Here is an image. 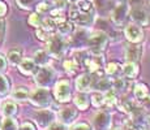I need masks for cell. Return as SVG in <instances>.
Wrapping results in <instances>:
<instances>
[{
    "mask_svg": "<svg viewBox=\"0 0 150 130\" xmlns=\"http://www.w3.org/2000/svg\"><path fill=\"white\" fill-rule=\"evenodd\" d=\"M68 17L80 27H89L96 18V5L90 0H79L69 7Z\"/></svg>",
    "mask_w": 150,
    "mask_h": 130,
    "instance_id": "1",
    "label": "cell"
},
{
    "mask_svg": "<svg viewBox=\"0 0 150 130\" xmlns=\"http://www.w3.org/2000/svg\"><path fill=\"white\" fill-rule=\"evenodd\" d=\"M0 130H18V124L13 117H5L0 124Z\"/></svg>",
    "mask_w": 150,
    "mask_h": 130,
    "instance_id": "27",
    "label": "cell"
},
{
    "mask_svg": "<svg viewBox=\"0 0 150 130\" xmlns=\"http://www.w3.org/2000/svg\"><path fill=\"white\" fill-rule=\"evenodd\" d=\"M29 95H30V92H29L28 87H25V86L16 87L12 92V98L14 100H17V102H25V100H28Z\"/></svg>",
    "mask_w": 150,
    "mask_h": 130,
    "instance_id": "19",
    "label": "cell"
},
{
    "mask_svg": "<svg viewBox=\"0 0 150 130\" xmlns=\"http://www.w3.org/2000/svg\"><path fill=\"white\" fill-rule=\"evenodd\" d=\"M91 104H93L94 107H97V108L102 107L103 104H105V95H103L102 92H96V94L91 96Z\"/></svg>",
    "mask_w": 150,
    "mask_h": 130,
    "instance_id": "33",
    "label": "cell"
},
{
    "mask_svg": "<svg viewBox=\"0 0 150 130\" xmlns=\"http://www.w3.org/2000/svg\"><path fill=\"white\" fill-rule=\"evenodd\" d=\"M107 43H108V37L103 31H94V33L89 34L86 46L89 47L91 53H100L107 47Z\"/></svg>",
    "mask_w": 150,
    "mask_h": 130,
    "instance_id": "2",
    "label": "cell"
},
{
    "mask_svg": "<svg viewBox=\"0 0 150 130\" xmlns=\"http://www.w3.org/2000/svg\"><path fill=\"white\" fill-rule=\"evenodd\" d=\"M55 96H56L57 102H69V99H71V83H69V81L63 79L55 85Z\"/></svg>",
    "mask_w": 150,
    "mask_h": 130,
    "instance_id": "7",
    "label": "cell"
},
{
    "mask_svg": "<svg viewBox=\"0 0 150 130\" xmlns=\"http://www.w3.org/2000/svg\"><path fill=\"white\" fill-rule=\"evenodd\" d=\"M37 29H38V30H37V38L39 40H46V42H47L48 38L52 35V34H51L48 30H46L43 26H39V27H37Z\"/></svg>",
    "mask_w": 150,
    "mask_h": 130,
    "instance_id": "37",
    "label": "cell"
},
{
    "mask_svg": "<svg viewBox=\"0 0 150 130\" xmlns=\"http://www.w3.org/2000/svg\"><path fill=\"white\" fill-rule=\"evenodd\" d=\"M74 104L79 107L81 111H85L89 107V96L85 91H79V94L74 96Z\"/></svg>",
    "mask_w": 150,
    "mask_h": 130,
    "instance_id": "21",
    "label": "cell"
},
{
    "mask_svg": "<svg viewBox=\"0 0 150 130\" xmlns=\"http://www.w3.org/2000/svg\"><path fill=\"white\" fill-rule=\"evenodd\" d=\"M94 77L89 73H85V74H81L79 78L76 79V87L79 91H89L94 87Z\"/></svg>",
    "mask_w": 150,
    "mask_h": 130,
    "instance_id": "14",
    "label": "cell"
},
{
    "mask_svg": "<svg viewBox=\"0 0 150 130\" xmlns=\"http://www.w3.org/2000/svg\"><path fill=\"white\" fill-rule=\"evenodd\" d=\"M108 130H123L122 128H114V129H108Z\"/></svg>",
    "mask_w": 150,
    "mask_h": 130,
    "instance_id": "48",
    "label": "cell"
},
{
    "mask_svg": "<svg viewBox=\"0 0 150 130\" xmlns=\"http://www.w3.org/2000/svg\"><path fill=\"white\" fill-rule=\"evenodd\" d=\"M133 94H134V98H136L137 100H141L146 94H148V87H146L145 85H142V83H140V85H137L136 87H134Z\"/></svg>",
    "mask_w": 150,
    "mask_h": 130,
    "instance_id": "31",
    "label": "cell"
},
{
    "mask_svg": "<svg viewBox=\"0 0 150 130\" xmlns=\"http://www.w3.org/2000/svg\"><path fill=\"white\" fill-rule=\"evenodd\" d=\"M7 12H8L7 4H5L4 1H1V0H0V18H3V17L7 14Z\"/></svg>",
    "mask_w": 150,
    "mask_h": 130,
    "instance_id": "44",
    "label": "cell"
},
{
    "mask_svg": "<svg viewBox=\"0 0 150 130\" xmlns=\"http://www.w3.org/2000/svg\"><path fill=\"white\" fill-rule=\"evenodd\" d=\"M116 3H127V0H115Z\"/></svg>",
    "mask_w": 150,
    "mask_h": 130,
    "instance_id": "47",
    "label": "cell"
},
{
    "mask_svg": "<svg viewBox=\"0 0 150 130\" xmlns=\"http://www.w3.org/2000/svg\"><path fill=\"white\" fill-rule=\"evenodd\" d=\"M56 30L59 31V34L62 37L69 35V34L72 33V30H73V25H72V22H68V21H65V20H63L62 22L57 24Z\"/></svg>",
    "mask_w": 150,
    "mask_h": 130,
    "instance_id": "25",
    "label": "cell"
},
{
    "mask_svg": "<svg viewBox=\"0 0 150 130\" xmlns=\"http://www.w3.org/2000/svg\"><path fill=\"white\" fill-rule=\"evenodd\" d=\"M17 109H18L17 108V104L14 102H11V100L4 102L1 104V113L5 117H13L17 113Z\"/></svg>",
    "mask_w": 150,
    "mask_h": 130,
    "instance_id": "20",
    "label": "cell"
},
{
    "mask_svg": "<svg viewBox=\"0 0 150 130\" xmlns=\"http://www.w3.org/2000/svg\"><path fill=\"white\" fill-rule=\"evenodd\" d=\"M129 5L127 3H117V5L115 8H112L111 11V18L112 22L115 25H123L125 22V20L129 16Z\"/></svg>",
    "mask_w": 150,
    "mask_h": 130,
    "instance_id": "6",
    "label": "cell"
},
{
    "mask_svg": "<svg viewBox=\"0 0 150 130\" xmlns=\"http://www.w3.org/2000/svg\"><path fill=\"white\" fill-rule=\"evenodd\" d=\"M149 17H150V4H149Z\"/></svg>",
    "mask_w": 150,
    "mask_h": 130,
    "instance_id": "50",
    "label": "cell"
},
{
    "mask_svg": "<svg viewBox=\"0 0 150 130\" xmlns=\"http://www.w3.org/2000/svg\"><path fill=\"white\" fill-rule=\"evenodd\" d=\"M111 126V115L108 112H98L94 117V128L96 130H108Z\"/></svg>",
    "mask_w": 150,
    "mask_h": 130,
    "instance_id": "13",
    "label": "cell"
},
{
    "mask_svg": "<svg viewBox=\"0 0 150 130\" xmlns=\"http://www.w3.org/2000/svg\"><path fill=\"white\" fill-rule=\"evenodd\" d=\"M146 118H148V120H149V122H150V115H149V116H146Z\"/></svg>",
    "mask_w": 150,
    "mask_h": 130,
    "instance_id": "49",
    "label": "cell"
},
{
    "mask_svg": "<svg viewBox=\"0 0 150 130\" xmlns=\"http://www.w3.org/2000/svg\"><path fill=\"white\" fill-rule=\"evenodd\" d=\"M141 102V105H142V108H145V109H150V95L146 94L145 96L142 98V99L140 100Z\"/></svg>",
    "mask_w": 150,
    "mask_h": 130,
    "instance_id": "42",
    "label": "cell"
},
{
    "mask_svg": "<svg viewBox=\"0 0 150 130\" xmlns=\"http://www.w3.org/2000/svg\"><path fill=\"white\" fill-rule=\"evenodd\" d=\"M77 68H79V65H77V63L74 61L73 59H71V60H65V61H64V69L67 70V73H69V74L76 73Z\"/></svg>",
    "mask_w": 150,
    "mask_h": 130,
    "instance_id": "34",
    "label": "cell"
},
{
    "mask_svg": "<svg viewBox=\"0 0 150 130\" xmlns=\"http://www.w3.org/2000/svg\"><path fill=\"white\" fill-rule=\"evenodd\" d=\"M106 73L111 78H117V77H120L122 68H120V65L117 64V63H110V64L106 66Z\"/></svg>",
    "mask_w": 150,
    "mask_h": 130,
    "instance_id": "28",
    "label": "cell"
},
{
    "mask_svg": "<svg viewBox=\"0 0 150 130\" xmlns=\"http://www.w3.org/2000/svg\"><path fill=\"white\" fill-rule=\"evenodd\" d=\"M129 16H131L133 24L138 26H148L150 24L149 13L141 7H133L132 9H129Z\"/></svg>",
    "mask_w": 150,
    "mask_h": 130,
    "instance_id": "9",
    "label": "cell"
},
{
    "mask_svg": "<svg viewBox=\"0 0 150 130\" xmlns=\"http://www.w3.org/2000/svg\"><path fill=\"white\" fill-rule=\"evenodd\" d=\"M34 120L41 128H47L55 121V113L50 109H41L34 112Z\"/></svg>",
    "mask_w": 150,
    "mask_h": 130,
    "instance_id": "10",
    "label": "cell"
},
{
    "mask_svg": "<svg viewBox=\"0 0 150 130\" xmlns=\"http://www.w3.org/2000/svg\"><path fill=\"white\" fill-rule=\"evenodd\" d=\"M129 1H131V4L133 5V7H140L142 0H129Z\"/></svg>",
    "mask_w": 150,
    "mask_h": 130,
    "instance_id": "46",
    "label": "cell"
},
{
    "mask_svg": "<svg viewBox=\"0 0 150 130\" xmlns=\"http://www.w3.org/2000/svg\"><path fill=\"white\" fill-rule=\"evenodd\" d=\"M76 116H77V111L73 108H64V109H62V112L59 113L60 120H62V122L65 124V125L73 122Z\"/></svg>",
    "mask_w": 150,
    "mask_h": 130,
    "instance_id": "17",
    "label": "cell"
},
{
    "mask_svg": "<svg viewBox=\"0 0 150 130\" xmlns=\"http://www.w3.org/2000/svg\"><path fill=\"white\" fill-rule=\"evenodd\" d=\"M47 130H68L65 124L63 122H52L51 125L47 126Z\"/></svg>",
    "mask_w": 150,
    "mask_h": 130,
    "instance_id": "39",
    "label": "cell"
},
{
    "mask_svg": "<svg viewBox=\"0 0 150 130\" xmlns=\"http://www.w3.org/2000/svg\"><path fill=\"white\" fill-rule=\"evenodd\" d=\"M38 0H16L17 5H18L21 9H31L34 8V5L37 4Z\"/></svg>",
    "mask_w": 150,
    "mask_h": 130,
    "instance_id": "36",
    "label": "cell"
},
{
    "mask_svg": "<svg viewBox=\"0 0 150 130\" xmlns=\"http://www.w3.org/2000/svg\"><path fill=\"white\" fill-rule=\"evenodd\" d=\"M35 76H34V79H35V83L39 86V87H50L55 81V70L50 66L45 65L41 66L39 69H37Z\"/></svg>",
    "mask_w": 150,
    "mask_h": 130,
    "instance_id": "4",
    "label": "cell"
},
{
    "mask_svg": "<svg viewBox=\"0 0 150 130\" xmlns=\"http://www.w3.org/2000/svg\"><path fill=\"white\" fill-rule=\"evenodd\" d=\"M22 60V53L20 50H11L8 52V56H7V61L11 65L13 66H17L21 63Z\"/></svg>",
    "mask_w": 150,
    "mask_h": 130,
    "instance_id": "24",
    "label": "cell"
},
{
    "mask_svg": "<svg viewBox=\"0 0 150 130\" xmlns=\"http://www.w3.org/2000/svg\"><path fill=\"white\" fill-rule=\"evenodd\" d=\"M9 91V81L5 76L0 74V95H5Z\"/></svg>",
    "mask_w": 150,
    "mask_h": 130,
    "instance_id": "35",
    "label": "cell"
},
{
    "mask_svg": "<svg viewBox=\"0 0 150 130\" xmlns=\"http://www.w3.org/2000/svg\"><path fill=\"white\" fill-rule=\"evenodd\" d=\"M29 24L34 27H39L43 24V18L39 13H31L30 17H29Z\"/></svg>",
    "mask_w": 150,
    "mask_h": 130,
    "instance_id": "32",
    "label": "cell"
},
{
    "mask_svg": "<svg viewBox=\"0 0 150 130\" xmlns=\"http://www.w3.org/2000/svg\"><path fill=\"white\" fill-rule=\"evenodd\" d=\"M65 52V40L60 35H51L47 40V53L50 57H55V59H60Z\"/></svg>",
    "mask_w": 150,
    "mask_h": 130,
    "instance_id": "3",
    "label": "cell"
},
{
    "mask_svg": "<svg viewBox=\"0 0 150 130\" xmlns=\"http://www.w3.org/2000/svg\"><path fill=\"white\" fill-rule=\"evenodd\" d=\"M18 70L21 72L24 76H31L37 72V64L34 63L33 59H22L18 65Z\"/></svg>",
    "mask_w": 150,
    "mask_h": 130,
    "instance_id": "16",
    "label": "cell"
},
{
    "mask_svg": "<svg viewBox=\"0 0 150 130\" xmlns=\"http://www.w3.org/2000/svg\"><path fill=\"white\" fill-rule=\"evenodd\" d=\"M105 104H106V107H112L115 103H116V92H115L114 90H108V91H106L105 94Z\"/></svg>",
    "mask_w": 150,
    "mask_h": 130,
    "instance_id": "29",
    "label": "cell"
},
{
    "mask_svg": "<svg viewBox=\"0 0 150 130\" xmlns=\"http://www.w3.org/2000/svg\"><path fill=\"white\" fill-rule=\"evenodd\" d=\"M119 108H120V111L127 112V113L131 115L132 112L137 108V105H136V103H133L132 100H124V102L119 105Z\"/></svg>",
    "mask_w": 150,
    "mask_h": 130,
    "instance_id": "30",
    "label": "cell"
},
{
    "mask_svg": "<svg viewBox=\"0 0 150 130\" xmlns=\"http://www.w3.org/2000/svg\"><path fill=\"white\" fill-rule=\"evenodd\" d=\"M34 63H35L38 66H45L48 64L50 61V55L47 53V51H43V50H39L34 53Z\"/></svg>",
    "mask_w": 150,
    "mask_h": 130,
    "instance_id": "22",
    "label": "cell"
},
{
    "mask_svg": "<svg viewBox=\"0 0 150 130\" xmlns=\"http://www.w3.org/2000/svg\"><path fill=\"white\" fill-rule=\"evenodd\" d=\"M69 130H93L89 124H85V122H80V124H76L74 126H72Z\"/></svg>",
    "mask_w": 150,
    "mask_h": 130,
    "instance_id": "40",
    "label": "cell"
},
{
    "mask_svg": "<svg viewBox=\"0 0 150 130\" xmlns=\"http://www.w3.org/2000/svg\"><path fill=\"white\" fill-rule=\"evenodd\" d=\"M112 90L115 92H125L128 90V81L122 77L115 78L112 82Z\"/></svg>",
    "mask_w": 150,
    "mask_h": 130,
    "instance_id": "23",
    "label": "cell"
},
{
    "mask_svg": "<svg viewBox=\"0 0 150 130\" xmlns=\"http://www.w3.org/2000/svg\"><path fill=\"white\" fill-rule=\"evenodd\" d=\"M52 4L57 9H63V8H65L68 5V3H67V0H54Z\"/></svg>",
    "mask_w": 150,
    "mask_h": 130,
    "instance_id": "41",
    "label": "cell"
},
{
    "mask_svg": "<svg viewBox=\"0 0 150 130\" xmlns=\"http://www.w3.org/2000/svg\"><path fill=\"white\" fill-rule=\"evenodd\" d=\"M0 124H1V120H0Z\"/></svg>",
    "mask_w": 150,
    "mask_h": 130,
    "instance_id": "51",
    "label": "cell"
},
{
    "mask_svg": "<svg viewBox=\"0 0 150 130\" xmlns=\"http://www.w3.org/2000/svg\"><path fill=\"white\" fill-rule=\"evenodd\" d=\"M18 130H35V128L31 122H24L21 125V128H18Z\"/></svg>",
    "mask_w": 150,
    "mask_h": 130,
    "instance_id": "45",
    "label": "cell"
},
{
    "mask_svg": "<svg viewBox=\"0 0 150 130\" xmlns=\"http://www.w3.org/2000/svg\"><path fill=\"white\" fill-rule=\"evenodd\" d=\"M111 87H112V82L108 78H100L97 83H94V89L100 92H106V91L111 90Z\"/></svg>",
    "mask_w": 150,
    "mask_h": 130,
    "instance_id": "26",
    "label": "cell"
},
{
    "mask_svg": "<svg viewBox=\"0 0 150 130\" xmlns=\"http://www.w3.org/2000/svg\"><path fill=\"white\" fill-rule=\"evenodd\" d=\"M125 38L132 43H140L144 39V31L141 29V26H138L136 24H131L125 27L124 30Z\"/></svg>",
    "mask_w": 150,
    "mask_h": 130,
    "instance_id": "11",
    "label": "cell"
},
{
    "mask_svg": "<svg viewBox=\"0 0 150 130\" xmlns=\"http://www.w3.org/2000/svg\"><path fill=\"white\" fill-rule=\"evenodd\" d=\"M29 99H30L31 104H34L35 107H41V108H46L51 104V95L47 89L45 87H39L34 90L29 95Z\"/></svg>",
    "mask_w": 150,
    "mask_h": 130,
    "instance_id": "5",
    "label": "cell"
},
{
    "mask_svg": "<svg viewBox=\"0 0 150 130\" xmlns=\"http://www.w3.org/2000/svg\"><path fill=\"white\" fill-rule=\"evenodd\" d=\"M7 69V59L0 55V74H3Z\"/></svg>",
    "mask_w": 150,
    "mask_h": 130,
    "instance_id": "43",
    "label": "cell"
},
{
    "mask_svg": "<svg viewBox=\"0 0 150 130\" xmlns=\"http://www.w3.org/2000/svg\"><path fill=\"white\" fill-rule=\"evenodd\" d=\"M89 34L86 27H80L73 35L71 37V44L73 46L74 48H82L86 46L88 43V38H89Z\"/></svg>",
    "mask_w": 150,
    "mask_h": 130,
    "instance_id": "12",
    "label": "cell"
},
{
    "mask_svg": "<svg viewBox=\"0 0 150 130\" xmlns=\"http://www.w3.org/2000/svg\"><path fill=\"white\" fill-rule=\"evenodd\" d=\"M83 66L88 69L90 73H97L98 70H100V68H103L105 65V59L100 53H93L88 55V57L83 61Z\"/></svg>",
    "mask_w": 150,
    "mask_h": 130,
    "instance_id": "8",
    "label": "cell"
},
{
    "mask_svg": "<svg viewBox=\"0 0 150 130\" xmlns=\"http://www.w3.org/2000/svg\"><path fill=\"white\" fill-rule=\"evenodd\" d=\"M142 55V47L138 44H129L125 47V59L131 63H137Z\"/></svg>",
    "mask_w": 150,
    "mask_h": 130,
    "instance_id": "15",
    "label": "cell"
},
{
    "mask_svg": "<svg viewBox=\"0 0 150 130\" xmlns=\"http://www.w3.org/2000/svg\"><path fill=\"white\" fill-rule=\"evenodd\" d=\"M50 12V5H48V3H39L38 5H37V13L39 14H43V13H47Z\"/></svg>",
    "mask_w": 150,
    "mask_h": 130,
    "instance_id": "38",
    "label": "cell"
},
{
    "mask_svg": "<svg viewBox=\"0 0 150 130\" xmlns=\"http://www.w3.org/2000/svg\"><path fill=\"white\" fill-rule=\"evenodd\" d=\"M122 73H123V76L125 78L133 79V78L137 76V73H138V68H137L136 63H131V61L125 63V64L122 66Z\"/></svg>",
    "mask_w": 150,
    "mask_h": 130,
    "instance_id": "18",
    "label": "cell"
}]
</instances>
